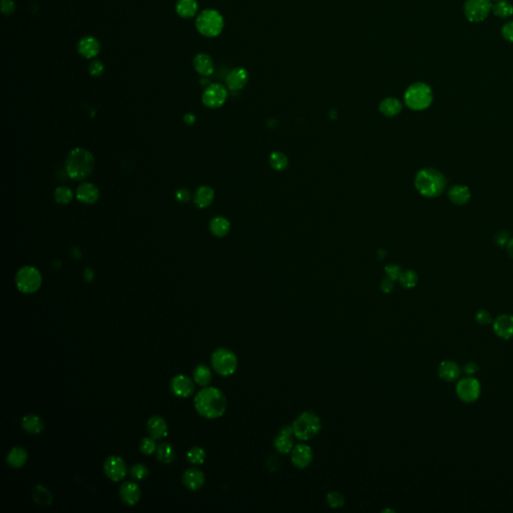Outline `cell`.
Returning <instances> with one entry per match:
<instances>
[{
	"mask_svg": "<svg viewBox=\"0 0 513 513\" xmlns=\"http://www.w3.org/2000/svg\"><path fill=\"white\" fill-rule=\"evenodd\" d=\"M399 282L406 289H412L418 283V276L414 271H406L402 273Z\"/></svg>",
	"mask_w": 513,
	"mask_h": 513,
	"instance_id": "ab89813d",
	"label": "cell"
},
{
	"mask_svg": "<svg viewBox=\"0 0 513 513\" xmlns=\"http://www.w3.org/2000/svg\"><path fill=\"white\" fill-rule=\"evenodd\" d=\"M383 512H394V510H391V509H385V510H383Z\"/></svg>",
	"mask_w": 513,
	"mask_h": 513,
	"instance_id": "11a10c76",
	"label": "cell"
},
{
	"mask_svg": "<svg viewBox=\"0 0 513 513\" xmlns=\"http://www.w3.org/2000/svg\"><path fill=\"white\" fill-rule=\"evenodd\" d=\"M211 363L216 373L224 377L233 375L238 368L237 355L228 348L216 349L212 355Z\"/></svg>",
	"mask_w": 513,
	"mask_h": 513,
	"instance_id": "52a82bcc",
	"label": "cell"
},
{
	"mask_svg": "<svg viewBox=\"0 0 513 513\" xmlns=\"http://www.w3.org/2000/svg\"><path fill=\"white\" fill-rule=\"evenodd\" d=\"M478 371V366L475 363H468L464 367V372L468 375L475 374Z\"/></svg>",
	"mask_w": 513,
	"mask_h": 513,
	"instance_id": "816d5d0a",
	"label": "cell"
},
{
	"mask_svg": "<svg viewBox=\"0 0 513 513\" xmlns=\"http://www.w3.org/2000/svg\"><path fill=\"white\" fill-rule=\"evenodd\" d=\"M193 67L198 74L204 77H209L215 71L214 61L209 54H197L193 58Z\"/></svg>",
	"mask_w": 513,
	"mask_h": 513,
	"instance_id": "7402d4cb",
	"label": "cell"
},
{
	"mask_svg": "<svg viewBox=\"0 0 513 513\" xmlns=\"http://www.w3.org/2000/svg\"><path fill=\"white\" fill-rule=\"evenodd\" d=\"M32 497L38 505L43 506L52 504L54 499L52 492L42 485H36L32 489Z\"/></svg>",
	"mask_w": 513,
	"mask_h": 513,
	"instance_id": "d6a6232c",
	"label": "cell"
},
{
	"mask_svg": "<svg viewBox=\"0 0 513 513\" xmlns=\"http://www.w3.org/2000/svg\"><path fill=\"white\" fill-rule=\"evenodd\" d=\"M493 329L495 334L504 340L511 339L513 337V316L500 315L493 322Z\"/></svg>",
	"mask_w": 513,
	"mask_h": 513,
	"instance_id": "2e32d148",
	"label": "cell"
},
{
	"mask_svg": "<svg viewBox=\"0 0 513 513\" xmlns=\"http://www.w3.org/2000/svg\"><path fill=\"white\" fill-rule=\"evenodd\" d=\"M148 431L156 440H161L167 436L168 428L165 420L161 416L151 417L146 423Z\"/></svg>",
	"mask_w": 513,
	"mask_h": 513,
	"instance_id": "ffe728a7",
	"label": "cell"
},
{
	"mask_svg": "<svg viewBox=\"0 0 513 513\" xmlns=\"http://www.w3.org/2000/svg\"><path fill=\"white\" fill-rule=\"evenodd\" d=\"M198 413L207 419H216L224 415L227 409L225 394L215 387H205L194 397Z\"/></svg>",
	"mask_w": 513,
	"mask_h": 513,
	"instance_id": "6da1fadb",
	"label": "cell"
},
{
	"mask_svg": "<svg viewBox=\"0 0 513 513\" xmlns=\"http://www.w3.org/2000/svg\"><path fill=\"white\" fill-rule=\"evenodd\" d=\"M79 54L84 58L90 59L95 57L101 52L100 41L92 36H85L81 38L78 45Z\"/></svg>",
	"mask_w": 513,
	"mask_h": 513,
	"instance_id": "ac0fdd59",
	"label": "cell"
},
{
	"mask_svg": "<svg viewBox=\"0 0 513 513\" xmlns=\"http://www.w3.org/2000/svg\"><path fill=\"white\" fill-rule=\"evenodd\" d=\"M294 430L292 425H285L281 428L279 435L274 441L275 449L281 454H289L293 450L294 443Z\"/></svg>",
	"mask_w": 513,
	"mask_h": 513,
	"instance_id": "7c38bea8",
	"label": "cell"
},
{
	"mask_svg": "<svg viewBox=\"0 0 513 513\" xmlns=\"http://www.w3.org/2000/svg\"><path fill=\"white\" fill-rule=\"evenodd\" d=\"M495 1H502V0H495Z\"/></svg>",
	"mask_w": 513,
	"mask_h": 513,
	"instance_id": "9f6ffc18",
	"label": "cell"
},
{
	"mask_svg": "<svg viewBox=\"0 0 513 513\" xmlns=\"http://www.w3.org/2000/svg\"><path fill=\"white\" fill-rule=\"evenodd\" d=\"M176 197L181 203H187L190 199V193L187 189H181L176 192Z\"/></svg>",
	"mask_w": 513,
	"mask_h": 513,
	"instance_id": "f907efd6",
	"label": "cell"
},
{
	"mask_svg": "<svg viewBox=\"0 0 513 513\" xmlns=\"http://www.w3.org/2000/svg\"><path fill=\"white\" fill-rule=\"evenodd\" d=\"M170 389L176 396L188 398L191 396L194 390L192 380L186 375H178L170 382Z\"/></svg>",
	"mask_w": 513,
	"mask_h": 513,
	"instance_id": "9a60e30c",
	"label": "cell"
},
{
	"mask_svg": "<svg viewBox=\"0 0 513 513\" xmlns=\"http://www.w3.org/2000/svg\"><path fill=\"white\" fill-rule=\"evenodd\" d=\"M475 318H476L477 323L482 325V326H486V325L490 324L492 322V318H491L489 312L486 311V310H479L476 313Z\"/></svg>",
	"mask_w": 513,
	"mask_h": 513,
	"instance_id": "f6af8a7d",
	"label": "cell"
},
{
	"mask_svg": "<svg viewBox=\"0 0 513 513\" xmlns=\"http://www.w3.org/2000/svg\"><path fill=\"white\" fill-rule=\"evenodd\" d=\"M439 377L446 382H453L459 379L461 369L453 361H443L438 369Z\"/></svg>",
	"mask_w": 513,
	"mask_h": 513,
	"instance_id": "cb8c5ba5",
	"label": "cell"
},
{
	"mask_svg": "<svg viewBox=\"0 0 513 513\" xmlns=\"http://www.w3.org/2000/svg\"><path fill=\"white\" fill-rule=\"evenodd\" d=\"M248 81H249V74L245 68H235L228 74L226 83L231 90L237 91L242 89L247 84Z\"/></svg>",
	"mask_w": 513,
	"mask_h": 513,
	"instance_id": "d6986e66",
	"label": "cell"
},
{
	"mask_svg": "<svg viewBox=\"0 0 513 513\" xmlns=\"http://www.w3.org/2000/svg\"><path fill=\"white\" fill-rule=\"evenodd\" d=\"M379 110L382 114L388 117H393L398 115L402 110V104L399 100L395 97L385 99L379 106Z\"/></svg>",
	"mask_w": 513,
	"mask_h": 513,
	"instance_id": "83f0119b",
	"label": "cell"
},
{
	"mask_svg": "<svg viewBox=\"0 0 513 513\" xmlns=\"http://www.w3.org/2000/svg\"><path fill=\"white\" fill-rule=\"evenodd\" d=\"M506 250L509 255V257L513 260V238L509 240V242L506 245Z\"/></svg>",
	"mask_w": 513,
	"mask_h": 513,
	"instance_id": "db71d44e",
	"label": "cell"
},
{
	"mask_svg": "<svg viewBox=\"0 0 513 513\" xmlns=\"http://www.w3.org/2000/svg\"><path fill=\"white\" fill-rule=\"evenodd\" d=\"M481 388L476 379L465 377L460 379L456 386V393L460 400L465 403H472L480 396Z\"/></svg>",
	"mask_w": 513,
	"mask_h": 513,
	"instance_id": "30bf717a",
	"label": "cell"
},
{
	"mask_svg": "<svg viewBox=\"0 0 513 513\" xmlns=\"http://www.w3.org/2000/svg\"><path fill=\"white\" fill-rule=\"evenodd\" d=\"M15 10V3L12 0H1V11L5 15H10Z\"/></svg>",
	"mask_w": 513,
	"mask_h": 513,
	"instance_id": "bcb514c9",
	"label": "cell"
},
{
	"mask_svg": "<svg viewBox=\"0 0 513 513\" xmlns=\"http://www.w3.org/2000/svg\"><path fill=\"white\" fill-rule=\"evenodd\" d=\"M510 238H509V234L505 231H501L499 232L496 237H495V243H497L499 247H506L507 243L509 242Z\"/></svg>",
	"mask_w": 513,
	"mask_h": 513,
	"instance_id": "7dc6e473",
	"label": "cell"
},
{
	"mask_svg": "<svg viewBox=\"0 0 513 513\" xmlns=\"http://www.w3.org/2000/svg\"><path fill=\"white\" fill-rule=\"evenodd\" d=\"M184 120H185V123H186L187 125H189V126H190V125H193V124H194V121H196V116H194L192 113H187V114L185 115V117H184Z\"/></svg>",
	"mask_w": 513,
	"mask_h": 513,
	"instance_id": "f5cc1de1",
	"label": "cell"
},
{
	"mask_svg": "<svg viewBox=\"0 0 513 513\" xmlns=\"http://www.w3.org/2000/svg\"><path fill=\"white\" fill-rule=\"evenodd\" d=\"M192 376L194 382L203 387H207L212 381V371L211 369L204 364L198 365L192 372Z\"/></svg>",
	"mask_w": 513,
	"mask_h": 513,
	"instance_id": "1f68e13d",
	"label": "cell"
},
{
	"mask_svg": "<svg viewBox=\"0 0 513 513\" xmlns=\"http://www.w3.org/2000/svg\"><path fill=\"white\" fill-rule=\"evenodd\" d=\"M228 90L219 83H213L209 85L203 93V104L209 108H221L227 101Z\"/></svg>",
	"mask_w": 513,
	"mask_h": 513,
	"instance_id": "8fae6325",
	"label": "cell"
},
{
	"mask_svg": "<svg viewBox=\"0 0 513 513\" xmlns=\"http://www.w3.org/2000/svg\"><path fill=\"white\" fill-rule=\"evenodd\" d=\"M415 188L426 198H436L446 189V179L444 175L436 168L425 167L420 169L415 176Z\"/></svg>",
	"mask_w": 513,
	"mask_h": 513,
	"instance_id": "3957f363",
	"label": "cell"
},
{
	"mask_svg": "<svg viewBox=\"0 0 513 513\" xmlns=\"http://www.w3.org/2000/svg\"><path fill=\"white\" fill-rule=\"evenodd\" d=\"M104 468L107 476L114 482L124 479L128 473L127 464L119 456H109L105 462Z\"/></svg>",
	"mask_w": 513,
	"mask_h": 513,
	"instance_id": "4fadbf2b",
	"label": "cell"
},
{
	"mask_svg": "<svg viewBox=\"0 0 513 513\" xmlns=\"http://www.w3.org/2000/svg\"><path fill=\"white\" fill-rule=\"evenodd\" d=\"M94 158L90 152L76 148L69 152L65 160V169L69 178L76 181L85 180L93 170Z\"/></svg>",
	"mask_w": 513,
	"mask_h": 513,
	"instance_id": "7a4b0ae2",
	"label": "cell"
},
{
	"mask_svg": "<svg viewBox=\"0 0 513 513\" xmlns=\"http://www.w3.org/2000/svg\"><path fill=\"white\" fill-rule=\"evenodd\" d=\"M501 33H502V36L506 40L513 42V21L506 23L504 27H502Z\"/></svg>",
	"mask_w": 513,
	"mask_h": 513,
	"instance_id": "c3c4849f",
	"label": "cell"
},
{
	"mask_svg": "<svg viewBox=\"0 0 513 513\" xmlns=\"http://www.w3.org/2000/svg\"><path fill=\"white\" fill-rule=\"evenodd\" d=\"M269 161H270L271 166L275 170H278V172H282V170L286 169L289 164V161H288V158L286 157V155H284L283 153H280V152L272 153Z\"/></svg>",
	"mask_w": 513,
	"mask_h": 513,
	"instance_id": "d590c367",
	"label": "cell"
},
{
	"mask_svg": "<svg viewBox=\"0 0 513 513\" xmlns=\"http://www.w3.org/2000/svg\"><path fill=\"white\" fill-rule=\"evenodd\" d=\"M313 458L314 454L312 448L305 443L296 444L291 451V461L298 469H306L309 467L313 462Z\"/></svg>",
	"mask_w": 513,
	"mask_h": 513,
	"instance_id": "5bb4252c",
	"label": "cell"
},
{
	"mask_svg": "<svg viewBox=\"0 0 513 513\" xmlns=\"http://www.w3.org/2000/svg\"><path fill=\"white\" fill-rule=\"evenodd\" d=\"M183 483L190 490H199L205 484V475L200 469L189 468L183 475Z\"/></svg>",
	"mask_w": 513,
	"mask_h": 513,
	"instance_id": "603a6c76",
	"label": "cell"
},
{
	"mask_svg": "<svg viewBox=\"0 0 513 513\" xmlns=\"http://www.w3.org/2000/svg\"><path fill=\"white\" fill-rule=\"evenodd\" d=\"M230 222L224 216H215L210 223V230L212 234L218 238L225 237L230 231Z\"/></svg>",
	"mask_w": 513,
	"mask_h": 513,
	"instance_id": "f546056e",
	"label": "cell"
},
{
	"mask_svg": "<svg viewBox=\"0 0 513 513\" xmlns=\"http://www.w3.org/2000/svg\"><path fill=\"white\" fill-rule=\"evenodd\" d=\"M119 495L124 503L129 506L135 505L140 498V489L135 482H125L119 488Z\"/></svg>",
	"mask_w": 513,
	"mask_h": 513,
	"instance_id": "e0dca14e",
	"label": "cell"
},
{
	"mask_svg": "<svg viewBox=\"0 0 513 513\" xmlns=\"http://www.w3.org/2000/svg\"><path fill=\"white\" fill-rule=\"evenodd\" d=\"M22 427L29 434H39L43 430L44 424L39 416L29 414L22 419Z\"/></svg>",
	"mask_w": 513,
	"mask_h": 513,
	"instance_id": "f1b7e54d",
	"label": "cell"
},
{
	"mask_svg": "<svg viewBox=\"0 0 513 513\" xmlns=\"http://www.w3.org/2000/svg\"><path fill=\"white\" fill-rule=\"evenodd\" d=\"M131 474L135 480H142L149 475V469L143 464H135L131 469Z\"/></svg>",
	"mask_w": 513,
	"mask_h": 513,
	"instance_id": "b9f144b4",
	"label": "cell"
},
{
	"mask_svg": "<svg viewBox=\"0 0 513 513\" xmlns=\"http://www.w3.org/2000/svg\"><path fill=\"white\" fill-rule=\"evenodd\" d=\"M385 272L388 276V278L392 279L393 281H396V280H399L401 275H402V269L400 266L398 265H388L386 266L385 268Z\"/></svg>",
	"mask_w": 513,
	"mask_h": 513,
	"instance_id": "ee69618b",
	"label": "cell"
},
{
	"mask_svg": "<svg viewBox=\"0 0 513 513\" xmlns=\"http://www.w3.org/2000/svg\"><path fill=\"white\" fill-rule=\"evenodd\" d=\"M155 438H143L140 443V451L145 454V455H151L157 450V443L155 441Z\"/></svg>",
	"mask_w": 513,
	"mask_h": 513,
	"instance_id": "60d3db41",
	"label": "cell"
},
{
	"mask_svg": "<svg viewBox=\"0 0 513 513\" xmlns=\"http://www.w3.org/2000/svg\"><path fill=\"white\" fill-rule=\"evenodd\" d=\"M72 197L74 192L68 187H58L54 191L55 201L60 205H66L70 203Z\"/></svg>",
	"mask_w": 513,
	"mask_h": 513,
	"instance_id": "74e56055",
	"label": "cell"
},
{
	"mask_svg": "<svg viewBox=\"0 0 513 513\" xmlns=\"http://www.w3.org/2000/svg\"><path fill=\"white\" fill-rule=\"evenodd\" d=\"M493 13L500 18H507L513 14V6L506 0L497 1L496 4L492 6Z\"/></svg>",
	"mask_w": 513,
	"mask_h": 513,
	"instance_id": "e575fe53",
	"label": "cell"
},
{
	"mask_svg": "<svg viewBox=\"0 0 513 513\" xmlns=\"http://www.w3.org/2000/svg\"><path fill=\"white\" fill-rule=\"evenodd\" d=\"M15 283L20 292L25 294L35 293L42 283L41 274L35 267L25 266L17 272Z\"/></svg>",
	"mask_w": 513,
	"mask_h": 513,
	"instance_id": "ba28073f",
	"label": "cell"
},
{
	"mask_svg": "<svg viewBox=\"0 0 513 513\" xmlns=\"http://www.w3.org/2000/svg\"><path fill=\"white\" fill-rule=\"evenodd\" d=\"M199 9L197 0H178L176 4L177 13L186 19L193 17Z\"/></svg>",
	"mask_w": 513,
	"mask_h": 513,
	"instance_id": "4316f807",
	"label": "cell"
},
{
	"mask_svg": "<svg viewBox=\"0 0 513 513\" xmlns=\"http://www.w3.org/2000/svg\"><path fill=\"white\" fill-rule=\"evenodd\" d=\"M326 499H327L328 505L331 508H333V509L341 508L345 504V498H344L343 494H341L338 491H330V492H328V494L326 496Z\"/></svg>",
	"mask_w": 513,
	"mask_h": 513,
	"instance_id": "8d00e7d4",
	"label": "cell"
},
{
	"mask_svg": "<svg viewBox=\"0 0 513 513\" xmlns=\"http://www.w3.org/2000/svg\"><path fill=\"white\" fill-rule=\"evenodd\" d=\"M406 106L413 110H423L430 107L433 93L429 85L423 82H416L410 85L404 95Z\"/></svg>",
	"mask_w": 513,
	"mask_h": 513,
	"instance_id": "5b68a950",
	"label": "cell"
},
{
	"mask_svg": "<svg viewBox=\"0 0 513 513\" xmlns=\"http://www.w3.org/2000/svg\"><path fill=\"white\" fill-rule=\"evenodd\" d=\"M27 460V452L22 447L12 448L7 455V463L13 468L22 467Z\"/></svg>",
	"mask_w": 513,
	"mask_h": 513,
	"instance_id": "4dcf8cb0",
	"label": "cell"
},
{
	"mask_svg": "<svg viewBox=\"0 0 513 513\" xmlns=\"http://www.w3.org/2000/svg\"><path fill=\"white\" fill-rule=\"evenodd\" d=\"M156 451H157V457H158V459L160 460L162 463H165V464L172 463L175 460V457H176V453H175L174 448L172 447V445H169L166 442L161 443L157 447Z\"/></svg>",
	"mask_w": 513,
	"mask_h": 513,
	"instance_id": "836d02e7",
	"label": "cell"
},
{
	"mask_svg": "<svg viewBox=\"0 0 513 513\" xmlns=\"http://www.w3.org/2000/svg\"><path fill=\"white\" fill-rule=\"evenodd\" d=\"M214 198H215L214 189L209 186H203V187H200L196 191L193 200H194V204L197 205V207H199L201 209H205L213 203Z\"/></svg>",
	"mask_w": 513,
	"mask_h": 513,
	"instance_id": "d4e9b609",
	"label": "cell"
},
{
	"mask_svg": "<svg viewBox=\"0 0 513 513\" xmlns=\"http://www.w3.org/2000/svg\"><path fill=\"white\" fill-rule=\"evenodd\" d=\"M88 69H89V74L92 77L99 78V77H101L104 74V71H105V65H104V63L101 60H93L89 64Z\"/></svg>",
	"mask_w": 513,
	"mask_h": 513,
	"instance_id": "7bdbcfd3",
	"label": "cell"
},
{
	"mask_svg": "<svg viewBox=\"0 0 513 513\" xmlns=\"http://www.w3.org/2000/svg\"><path fill=\"white\" fill-rule=\"evenodd\" d=\"M448 197L452 203H454L455 205L462 206L469 202L471 192L468 187L463 185H457L450 188L448 191Z\"/></svg>",
	"mask_w": 513,
	"mask_h": 513,
	"instance_id": "484cf974",
	"label": "cell"
},
{
	"mask_svg": "<svg viewBox=\"0 0 513 513\" xmlns=\"http://www.w3.org/2000/svg\"><path fill=\"white\" fill-rule=\"evenodd\" d=\"M491 0H467L464 5V12L471 22H480L486 19L492 10Z\"/></svg>",
	"mask_w": 513,
	"mask_h": 513,
	"instance_id": "9c48e42d",
	"label": "cell"
},
{
	"mask_svg": "<svg viewBox=\"0 0 513 513\" xmlns=\"http://www.w3.org/2000/svg\"><path fill=\"white\" fill-rule=\"evenodd\" d=\"M187 458L189 460V463L194 464V465H200L205 462L206 452L201 447H192L188 451Z\"/></svg>",
	"mask_w": 513,
	"mask_h": 513,
	"instance_id": "f35d334b",
	"label": "cell"
},
{
	"mask_svg": "<svg viewBox=\"0 0 513 513\" xmlns=\"http://www.w3.org/2000/svg\"><path fill=\"white\" fill-rule=\"evenodd\" d=\"M393 289H394V281L392 279H390V278L387 277L386 279H384L382 281V283H381V290L384 293L389 294V293H391L393 291Z\"/></svg>",
	"mask_w": 513,
	"mask_h": 513,
	"instance_id": "681fc988",
	"label": "cell"
},
{
	"mask_svg": "<svg viewBox=\"0 0 513 513\" xmlns=\"http://www.w3.org/2000/svg\"><path fill=\"white\" fill-rule=\"evenodd\" d=\"M292 426L295 438L300 441H307L318 435L322 428V423L316 413L305 411L298 416Z\"/></svg>",
	"mask_w": 513,
	"mask_h": 513,
	"instance_id": "277c9868",
	"label": "cell"
},
{
	"mask_svg": "<svg viewBox=\"0 0 513 513\" xmlns=\"http://www.w3.org/2000/svg\"><path fill=\"white\" fill-rule=\"evenodd\" d=\"M78 200L86 205L94 204L100 198V190L90 183H82L77 190Z\"/></svg>",
	"mask_w": 513,
	"mask_h": 513,
	"instance_id": "44dd1931",
	"label": "cell"
},
{
	"mask_svg": "<svg viewBox=\"0 0 513 513\" xmlns=\"http://www.w3.org/2000/svg\"><path fill=\"white\" fill-rule=\"evenodd\" d=\"M225 21L222 14L215 9L203 10L196 19L198 31L206 37H216L224 29Z\"/></svg>",
	"mask_w": 513,
	"mask_h": 513,
	"instance_id": "8992f818",
	"label": "cell"
}]
</instances>
